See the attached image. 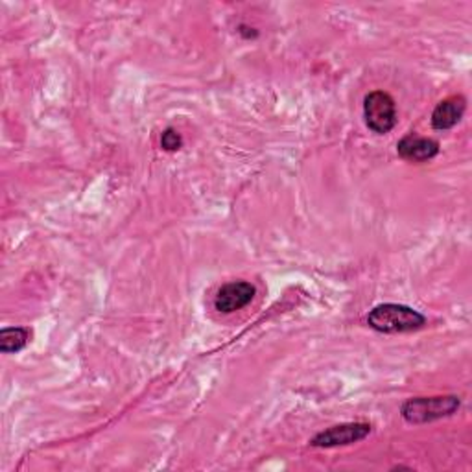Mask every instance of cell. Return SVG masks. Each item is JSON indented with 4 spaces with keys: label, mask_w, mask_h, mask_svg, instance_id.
<instances>
[{
    "label": "cell",
    "mask_w": 472,
    "mask_h": 472,
    "mask_svg": "<svg viewBox=\"0 0 472 472\" xmlns=\"http://www.w3.org/2000/svg\"><path fill=\"white\" fill-rule=\"evenodd\" d=\"M32 338V330L26 326H5L0 330V351L14 355L23 351Z\"/></svg>",
    "instance_id": "ba28073f"
},
{
    "label": "cell",
    "mask_w": 472,
    "mask_h": 472,
    "mask_svg": "<svg viewBox=\"0 0 472 472\" xmlns=\"http://www.w3.org/2000/svg\"><path fill=\"white\" fill-rule=\"evenodd\" d=\"M255 286L247 281H233L224 285L216 297H215V308L220 314H233L236 310L246 308L255 299Z\"/></svg>",
    "instance_id": "5b68a950"
},
{
    "label": "cell",
    "mask_w": 472,
    "mask_h": 472,
    "mask_svg": "<svg viewBox=\"0 0 472 472\" xmlns=\"http://www.w3.org/2000/svg\"><path fill=\"white\" fill-rule=\"evenodd\" d=\"M161 146H163L166 152H177V150H181V146H183L181 135H179L174 127L165 129L163 135H161Z\"/></svg>",
    "instance_id": "9c48e42d"
},
{
    "label": "cell",
    "mask_w": 472,
    "mask_h": 472,
    "mask_svg": "<svg viewBox=\"0 0 472 472\" xmlns=\"http://www.w3.org/2000/svg\"><path fill=\"white\" fill-rule=\"evenodd\" d=\"M366 126L377 135H387L397 126V105L389 93L373 91L364 98Z\"/></svg>",
    "instance_id": "3957f363"
},
{
    "label": "cell",
    "mask_w": 472,
    "mask_h": 472,
    "mask_svg": "<svg viewBox=\"0 0 472 472\" xmlns=\"http://www.w3.org/2000/svg\"><path fill=\"white\" fill-rule=\"evenodd\" d=\"M461 400L457 395L437 397H416L402 404L400 416L410 425H427L457 414Z\"/></svg>",
    "instance_id": "7a4b0ae2"
},
{
    "label": "cell",
    "mask_w": 472,
    "mask_h": 472,
    "mask_svg": "<svg viewBox=\"0 0 472 472\" xmlns=\"http://www.w3.org/2000/svg\"><path fill=\"white\" fill-rule=\"evenodd\" d=\"M373 432L367 423H346L330 427L317 436L312 437L310 445L316 448H334V447H347L364 441Z\"/></svg>",
    "instance_id": "277c9868"
},
{
    "label": "cell",
    "mask_w": 472,
    "mask_h": 472,
    "mask_svg": "<svg viewBox=\"0 0 472 472\" xmlns=\"http://www.w3.org/2000/svg\"><path fill=\"white\" fill-rule=\"evenodd\" d=\"M465 109H467V100L461 95H454L441 100L432 113V127L437 131L452 129L461 122Z\"/></svg>",
    "instance_id": "52a82bcc"
},
{
    "label": "cell",
    "mask_w": 472,
    "mask_h": 472,
    "mask_svg": "<svg viewBox=\"0 0 472 472\" xmlns=\"http://www.w3.org/2000/svg\"><path fill=\"white\" fill-rule=\"evenodd\" d=\"M367 325L384 334H402V332H416L427 325V317L407 305L384 303L375 306L367 314Z\"/></svg>",
    "instance_id": "6da1fadb"
},
{
    "label": "cell",
    "mask_w": 472,
    "mask_h": 472,
    "mask_svg": "<svg viewBox=\"0 0 472 472\" xmlns=\"http://www.w3.org/2000/svg\"><path fill=\"white\" fill-rule=\"evenodd\" d=\"M397 154L408 163H427L439 154V143L410 133L397 143Z\"/></svg>",
    "instance_id": "8992f818"
}]
</instances>
